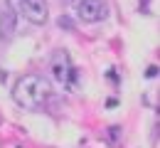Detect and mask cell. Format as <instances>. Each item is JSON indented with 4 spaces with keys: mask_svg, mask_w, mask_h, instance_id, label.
I'll return each mask as SVG.
<instances>
[{
    "mask_svg": "<svg viewBox=\"0 0 160 148\" xmlns=\"http://www.w3.org/2000/svg\"><path fill=\"white\" fill-rule=\"evenodd\" d=\"M52 96V84L40 77V74H25L18 79V84L12 86V99L15 104L27 109V111H37L49 101Z\"/></svg>",
    "mask_w": 160,
    "mask_h": 148,
    "instance_id": "6da1fadb",
    "label": "cell"
},
{
    "mask_svg": "<svg viewBox=\"0 0 160 148\" xmlns=\"http://www.w3.org/2000/svg\"><path fill=\"white\" fill-rule=\"evenodd\" d=\"M10 10L15 15H22L25 20L35 22V25H44L49 20V8L47 0H8Z\"/></svg>",
    "mask_w": 160,
    "mask_h": 148,
    "instance_id": "7a4b0ae2",
    "label": "cell"
},
{
    "mask_svg": "<svg viewBox=\"0 0 160 148\" xmlns=\"http://www.w3.org/2000/svg\"><path fill=\"white\" fill-rule=\"evenodd\" d=\"M52 77L62 86H69V89L74 86V82H77V69H74V64L69 59V52L67 49H57L54 52V57H52Z\"/></svg>",
    "mask_w": 160,
    "mask_h": 148,
    "instance_id": "3957f363",
    "label": "cell"
},
{
    "mask_svg": "<svg viewBox=\"0 0 160 148\" xmlns=\"http://www.w3.org/2000/svg\"><path fill=\"white\" fill-rule=\"evenodd\" d=\"M77 13L84 22H101L108 18V5L106 0H79Z\"/></svg>",
    "mask_w": 160,
    "mask_h": 148,
    "instance_id": "277c9868",
    "label": "cell"
},
{
    "mask_svg": "<svg viewBox=\"0 0 160 148\" xmlns=\"http://www.w3.org/2000/svg\"><path fill=\"white\" fill-rule=\"evenodd\" d=\"M15 20H18V15H15L12 10H5V13H0V27H2V40H10V35H12V27H15Z\"/></svg>",
    "mask_w": 160,
    "mask_h": 148,
    "instance_id": "5b68a950",
    "label": "cell"
},
{
    "mask_svg": "<svg viewBox=\"0 0 160 148\" xmlns=\"http://www.w3.org/2000/svg\"><path fill=\"white\" fill-rule=\"evenodd\" d=\"M64 3H69V5H77V3H79V0H64Z\"/></svg>",
    "mask_w": 160,
    "mask_h": 148,
    "instance_id": "8992f818",
    "label": "cell"
}]
</instances>
